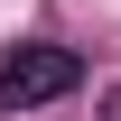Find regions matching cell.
I'll use <instances>...</instances> for the list:
<instances>
[{"mask_svg":"<svg viewBox=\"0 0 121 121\" xmlns=\"http://www.w3.org/2000/svg\"><path fill=\"white\" fill-rule=\"evenodd\" d=\"M84 84V56L75 47H56V37H28V47H9L0 56V112H47V103H65V93Z\"/></svg>","mask_w":121,"mask_h":121,"instance_id":"cell-1","label":"cell"},{"mask_svg":"<svg viewBox=\"0 0 121 121\" xmlns=\"http://www.w3.org/2000/svg\"><path fill=\"white\" fill-rule=\"evenodd\" d=\"M93 121H121V84H112V93H103V103H93Z\"/></svg>","mask_w":121,"mask_h":121,"instance_id":"cell-2","label":"cell"}]
</instances>
